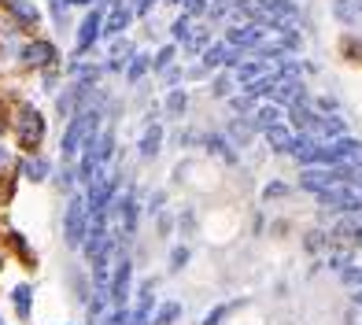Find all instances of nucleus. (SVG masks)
Returning <instances> with one entry per match:
<instances>
[{"label":"nucleus","instance_id":"obj_23","mask_svg":"<svg viewBox=\"0 0 362 325\" xmlns=\"http://www.w3.org/2000/svg\"><path fill=\"white\" fill-rule=\"evenodd\" d=\"M207 144H211V148H215V152H218L222 159H233V152H229V148H226V144H229V141H222V137H211Z\"/></svg>","mask_w":362,"mask_h":325},{"label":"nucleus","instance_id":"obj_28","mask_svg":"<svg viewBox=\"0 0 362 325\" xmlns=\"http://www.w3.org/2000/svg\"><path fill=\"white\" fill-rule=\"evenodd\" d=\"M144 67H148V63H144V59H134V67H129V78H134V81H137V78L144 74Z\"/></svg>","mask_w":362,"mask_h":325},{"label":"nucleus","instance_id":"obj_7","mask_svg":"<svg viewBox=\"0 0 362 325\" xmlns=\"http://www.w3.org/2000/svg\"><path fill=\"white\" fill-rule=\"evenodd\" d=\"M4 8H8L23 26H37V8L30 4V0H4Z\"/></svg>","mask_w":362,"mask_h":325},{"label":"nucleus","instance_id":"obj_18","mask_svg":"<svg viewBox=\"0 0 362 325\" xmlns=\"http://www.w3.org/2000/svg\"><path fill=\"white\" fill-rule=\"evenodd\" d=\"M177 314H181V303H167V307H163V311L156 314V325H174Z\"/></svg>","mask_w":362,"mask_h":325},{"label":"nucleus","instance_id":"obj_36","mask_svg":"<svg viewBox=\"0 0 362 325\" xmlns=\"http://www.w3.org/2000/svg\"><path fill=\"white\" fill-rule=\"evenodd\" d=\"M174 4H185V0H174Z\"/></svg>","mask_w":362,"mask_h":325},{"label":"nucleus","instance_id":"obj_27","mask_svg":"<svg viewBox=\"0 0 362 325\" xmlns=\"http://www.w3.org/2000/svg\"><path fill=\"white\" fill-rule=\"evenodd\" d=\"M185 11H189V15H200V11H207V0H185Z\"/></svg>","mask_w":362,"mask_h":325},{"label":"nucleus","instance_id":"obj_29","mask_svg":"<svg viewBox=\"0 0 362 325\" xmlns=\"http://www.w3.org/2000/svg\"><path fill=\"white\" fill-rule=\"evenodd\" d=\"M226 311H229V307H218V311H211V314L204 318V325H218V318H222Z\"/></svg>","mask_w":362,"mask_h":325},{"label":"nucleus","instance_id":"obj_35","mask_svg":"<svg viewBox=\"0 0 362 325\" xmlns=\"http://www.w3.org/2000/svg\"><path fill=\"white\" fill-rule=\"evenodd\" d=\"M0 134H4V119H0Z\"/></svg>","mask_w":362,"mask_h":325},{"label":"nucleus","instance_id":"obj_32","mask_svg":"<svg viewBox=\"0 0 362 325\" xmlns=\"http://www.w3.org/2000/svg\"><path fill=\"white\" fill-rule=\"evenodd\" d=\"M71 4H93V0H71Z\"/></svg>","mask_w":362,"mask_h":325},{"label":"nucleus","instance_id":"obj_3","mask_svg":"<svg viewBox=\"0 0 362 325\" xmlns=\"http://www.w3.org/2000/svg\"><path fill=\"white\" fill-rule=\"evenodd\" d=\"M333 237H340L344 244H351V248H362V215H358V211H351L348 218L337 222Z\"/></svg>","mask_w":362,"mask_h":325},{"label":"nucleus","instance_id":"obj_21","mask_svg":"<svg viewBox=\"0 0 362 325\" xmlns=\"http://www.w3.org/2000/svg\"><path fill=\"white\" fill-rule=\"evenodd\" d=\"M129 321H134V314H129L126 307H115V311H111V318H107L104 325H129Z\"/></svg>","mask_w":362,"mask_h":325},{"label":"nucleus","instance_id":"obj_1","mask_svg":"<svg viewBox=\"0 0 362 325\" xmlns=\"http://www.w3.org/2000/svg\"><path fill=\"white\" fill-rule=\"evenodd\" d=\"M86 230H89V218H86V200H71V207H67V218H63V233H67V244H71V248H78V244H81Z\"/></svg>","mask_w":362,"mask_h":325},{"label":"nucleus","instance_id":"obj_12","mask_svg":"<svg viewBox=\"0 0 362 325\" xmlns=\"http://www.w3.org/2000/svg\"><path fill=\"white\" fill-rule=\"evenodd\" d=\"M129 23V8H111V15H107V23H104V30L100 34H122V26Z\"/></svg>","mask_w":362,"mask_h":325},{"label":"nucleus","instance_id":"obj_25","mask_svg":"<svg viewBox=\"0 0 362 325\" xmlns=\"http://www.w3.org/2000/svg\"><path fill=\"white\" fill-rule=\"evenodd\" d=\"M170 59H174V48H163V52L156 56V63H152V67H156V71H163V67H167Z\"/></svg>","mask_w":362,"mask_h":325},{"label":"nucleus","instance_id":"obj_24","mask_svg":"<svg viewBox=\"0 0 362 325\" xmlns=\"http://www.w3.org/2000/svg\"><path fill=\"white\" fill-rule=\"evenodd\" d=\"M185 259H189L185 248H174V255H170V270H181V266H185Z\"/></svg>","mask_w":362,"mask_h":325},{"label":"nucleus","instance_id":"obj_14","mask_svg":"<svg viewBox=\"0 0 362 325\" xmlns=\"http://www.w3.org/2000/svg\"><path fill=\"white\" fill-rule=\"evenodd\" d=\"M333 4H337V15L344 23H351V19L362 15V0H333Z\"/></svg>","mask_w":362,"mask_h":325},{"label":"nucleus","instance_id":"obj_30","mask_svg":"<svg viewBox=\"0 0 362 325\" xmlns=\"http://www.w3.org/2000/svg\"><path fill=\"white\" fill-rule=\"evenodd\" d=\"M270 196H285V185H270V189H267V200H270Z\"/></svg>","mask_w":362,"mask_h":325},{"label":"nucleus","instance_id":"obj_26","mask_svg":"<svg viewBox=\"0 0 362 325\" xmlns=\"http://www.w3.org/2000/svg\"><path fill=\"white\" fill-rule=\"evenodd\" d=\"M48 4H52V15H56V23L63 26V19H67V4H63V0H48Z\"/></svg>","mask_w":362,"mask_h":325},{"label":"nucleus","instance_id":"obj_16","mask_svg":"<svg viewBox=\"0 0 362 325\" xmlns=\"http://www.w3.org/2000/svg\"><path fill=\"white\" fill-rule=\"evenodd\" d=\"M26 177H30V182H45V177H48V162L45 159H30L26 162Z\"/></svg>","mask_w":362,"mask_h":325},{"label":"nucleus","instance_id":"obj_10","mask_svg":"<svg viewBox=\"0 0 362 325\" xmlns=\"http://www.w3.org/2000/svg\"><path fill=\"white\" fill-rule=\"evenodd\" d=\"M119 230H122V237H134V196H126L119 200Z\"/></svg>","mask_w":362,"mask_h":325},{"label":"nucleus","instance_id":"obj_6","mask_svg":"<svg viewBox=\"0 0 362 325\" xmlns=\"http://www.w3.org/2000/svg\"><path fill=\"white\" fill-rule=\"evenodd\" d=\"M126 292H129V259L122 255L119 270H115V281H111V296H115V307L126 303Z\"/></svg>","mask_w":362,"mask_h":325},{"label":"nucleus","instance_id":"obj_9","mask_svg":"<svg viewBox=\"0 0 362 325\" xmlns=\"http://www.w3.org/2000/svg\"><path fill=\"white\" fill-rule=\"evenodd\" d=\"M262 134H267V141H270L274 152H292V148H296V137L288 134L285 126H270V129H262Z\"/></svg>","mask_w":362,"mask_h":325},{"label":"nucleus","instance_id":"obj_13","mask_svg":"<svg viewBox=\"0 0 362 325\" xmlns=\"http://www.w3.org/2000/svg\"><path fill=\"white\" fill-rule=\"evenodd\" d=\"M159 141H163V129H159V126H148L144 137H141V155L152 159V155L159 152Z\"/></svg>","mask_w":362,"mask_h":325},{"label":"nucleus","instance_id":"obj_8","mask_svg":"<svg viewBox=\"0 0 362 325\" xmlns=\"http://www.w3.org/2000/svg\"><path fill=\"white\" fill-rule=\"evenodd\" d=\"M229 48H248V45H259L262 41V34H259V26H233V30H229Z\"/></svg>","mask_w":362,"mask_h":325},{"label":"nucleus","instance_id":"obj_34","mask_svg":"<svg viewBox=\"0 0 362 325\" xmlns=\"http://www.w3.org/2000/svg\"><path fill=\"white\" fill-rule=\"evenodd\" d=\"M0 162H8V155H4V152H0Z\"/></svg>","mask_w":362,"mask_h":325},{"label":"nucleus","instance_id":"obj_31","mask_svg":"<svg viewBox=\"0 0 362 325\" xmlns=\"http://www.w3.org/2000/svg\"><path fill=\"white\" fill-rule=\"evenodd\" d=\"M344 281H362V270H344Z\"/></svg>","mask_w":362,"mask_h":325},{"label":"nucleus","instance_id":"obj_20","mask_svg":"<svg viewBox=\"0 0 362 325\" xmlns=\"http://www.w3.org/2000/svg\"><path fill=\"white\" fill-rule=\"evenodd\" d=\"M185 104H189L185 93H170V96H167V111H170V115H181V111H185Z\"/></svg>","mask_w":362,"mask_h":325},{"label":"nucleus","instance_id":"obj_33","mask_svg":"<svg viewBox=\"0 0 362 325\" xmlns=\"http://www.w3.org/2000/svg\"><path fill=\"white\" fill-rule=\"evenodd\" d=\"M355 303H362V292H355Z\"/></svg>","mask_w":362,"mask_h":325},{"label":"nucleus","instance_id":"obj_17","mask_svg":"<svg viewBox=\"0 0 362 325\" xmlns=\"http://www.w3.org/2000/svg\"><path fill=\"white\" fill-rule=\"evenodd\" d=\"M15 311H19L23 318H30V285L15 288Z\"/></svg>","mask_w":362,"mask_h":325},{"label":"nucleus","instance_id":"obj_15","mask_svg":"<svg viewBox=\"0 0 362 325\" xmlns=\"http://www.w3.org/2000/svg\"><path fill=\"white\" fill-rule=\"evenodd\" d=\"M252 122H233V126H229V141H233V144H240V148H244V144H248L252 141Z\"/></svg>","mask_w":362,"mask_h":325},{"label":"nucleus","instance_id":"obj_19","mask_svg":"<svg viewBox=\"0 0 362 325\" xmlns=\"http://www.w3.org/2000/svg\"><path fill=\"white\" fill-rule=\"evenodd\" d=\"M259 74H267V67H259V63H244V67H237V81H252Z\"/></svg>","mask_w":362,"mask_h":325},{"label":"nucleus","instance_id":"obj_11","mask_svg":"<svg viewBox=\"0 0 362 325\" xmlns=\"http://www.w3.org/2000/svg\"><path fill=\"white\" fill-rule=\"evenodd\" d=\"M277 119H281V107H277V104H262V107L255 111L252 126H255V129H270V126H277Z\"/></svg>","mask_w":362,"mask_h":325},{"label":"nucleus","instance_id":"obj_4","mask_svg":"<svg viewBox=\"0 0 362 325\" xmlns=\"http://www.w3.org/2000/svg\"><path fill=\"white\" fill-rule=\"evenodd\" d=\"M52 56H56V48L45 45V41H34V45L23 48V63H26V67H45V63H52Z\"/></svg>","mask_w":362,"mask_h":325},{"label":"nucleus","instance_id":"obj_5","mask_svg":"<svg viewBox=\"0 0 362 325\" xmlns=\"http://www.w3.org/2000/svg\"><path fill=\"white\" fill-rule=\"evenodd\" d=\"M100 30H104V19H100V11H93L86 23H81V30H78V52H86V48L100 37Z\"/></svg>","mask_w":362,"mask_h":325},{"label":"nucleus","instance_id":"obj_22","mask_svg":"<svg viewBox=\"0 0 362 325\" xmlns=\"http://www.w3.org/2000/svg\"><path fill=\"white\" fill-rule=\"evenodd\" d=\"M174 37H177V41H189V37H192V19H177V23H174Z\"/></svg>","mask_w":362,"mask_h":325},{"label":"nucleus","instance_id":"obj_2","mask_svg":"<svg viewBox=\"0 0 362 325\" xmlns=\"http://www.w3.org/2000/svg\"><path fill=\"white\" fill-rule=\"evenodd\" d=\"M41 137H45L41 111L23 107V111H19V144H23V148H34V144H41Z\"/></svg>","mask_w":362,"mask_h":325}]
</instances>
